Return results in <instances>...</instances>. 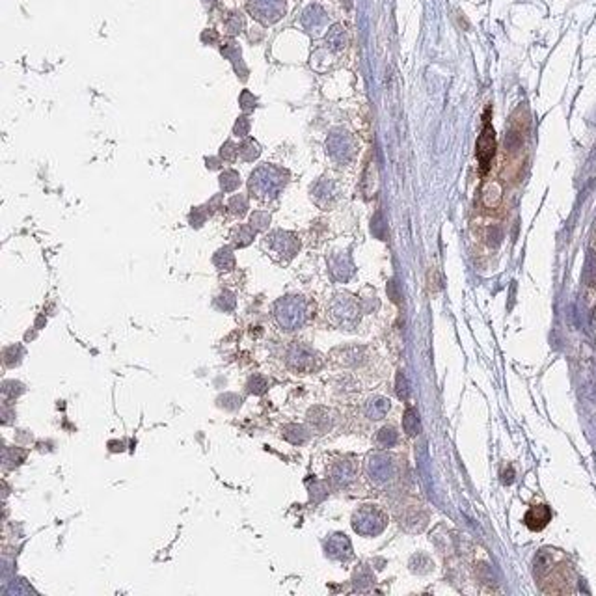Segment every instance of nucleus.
Returning a JSON list of instances; mask_svg holds the SVG:
<instances>
[{
    "instance_id": "1",
    "label": "nucleus",
    "mask_w": 596,
    "mask_h": 596,
    "mask_svg": "<svg viewBox=\"0 0 596 596\" xmlns=\"http://www.w3.org/2000/svg\"><path fill=\"white\" fill-rule=\"evenodd\" d=\"M494 155H496V134H494V129H492L490 123H486L485 131H483V134L479 136V142H477V159L481 162L483 172L488 170Z\"/></svg>"
},
{
    "instance_id": "2",
    "label": "nucleus",
    "mask_w": 596,
    "mask_h": 596,
    "mask_svg": "<svg viewBox=\"0 0 596 596\" xmlns=\"http://www.w3.org/2000/svg\"><path fill=\"white\" fill-rule=\"evenodd\" d=\"M550 518H552L550 509L544 507V505H537V507H531L527 511V514H525V524H527L529 529L539 531L550 522Z\"/></svg>"
},
{
    "instance_id": "3",
    "label": "nucleus",
    "mask_w": 596,
    "mask_h": 596,
    "mask_svg": "<svg viewBox=\"0 0 596 596\" xmlns=\"http://www.w3.org/2000/svg\"><path fill=\"white\" fill-rule=\"evenodd\" d=\"M404 430L410 436H416L419 432V419L414 408H408L406 414H404Z\"/></svg>"
},
{
    "instance_id": "4",
    "label": "nucleus",
    "mask_w": 596,
    "mask_h": 596,
    "mask_svg": "<svg viewBox=\"0 0 596 596\" xmlns=\"http://www.w3.org/2000/svg\"><path fill=\"white\" fill-rule=\"evenodd\" d=\"M226 261L233 265V256H231V252H229V250H220L216 254V257H214V263H216L220 268H224V270H229V267L226 265Z\"/></svg>"
},
{
    "instance_id": "5",
    "label": "nucleus",
    "mask_w": 596,
    "mask_h": 596,
    "mask_svg": "<svg viewBox=\"0 0 596 596\" xmlns=\"http://www.w3.org/2000/svg\"><path fill=\"white\" fill-rule=\"evenodd\" d=\"M237 183H239L237 173L228 172V173H224V175H222V189L224 190H233L235 186H237Z\"/></svg>"
},
{
    "instance_id": "6",
    "label": "nucleus",
    "mask_w": 596,
    "mask_h": 596,
    "mask_svg": "<svg viewBox=\"0 0 596 596\" xmlns=\"http://www.w3.org/2000/svg\"><path fill=\"white\" fill-rule=\"evenodd\" d=\"M397 395L401 397V399H406L408 397V384L402 373H399V377H397Z\"/></svg>"
}]
</instances>
